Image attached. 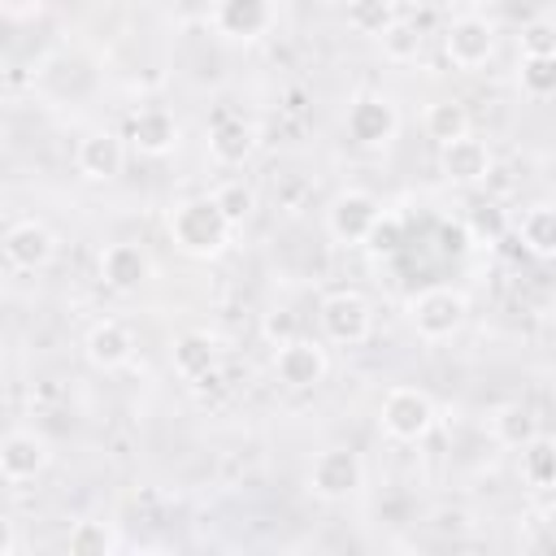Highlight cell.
I'll use <instances>...</instances> for the list:
<instances>
[{"label":"cell","mask_w":556,"mask_h":556,"mask_svg":"<svg viewBox=\"0 0 556 556\" xmlns=\"http://www.w3.org/2000/svg\"><path fill=\"white\" fill-rule=\"evenodd\" d=\"M213 200L222 204V213H226L235 226H243V222L256 213V187L243 182V178H226V182H217V187H213Z\"/></svg>","instance_id":"cell-28"},{"label":"cell","mask_w":556,"mask_h":556,"mask_svg":"<svg viewBox=\"0 0 556 556\" xmlns=\"http://www.w3.org/2000/svg\"><path fill=\"white\" fill-rule=\"evenodd\" d=\"M495 43H500V30H495V22L482 17V13H460V17H452L447 30H443V56H447L456 70H465V74L482 70V65L495 56Z\"/></svg>","instance_id":"cell-8"},{"label":"cell","mask_w":556,"mask_h":556,"mask_svg":"<svg viewBox=\"0 0 556 556\" xmlns=\"http://www.w3.org/2000/svg\"><path fill=\"white\" fill-rule=\"evenodd\" d=\"M343 135H348V143L361 148V152H382V148H391L395 135H400V109H395V100L382 96V91H361V96H352L348 109H343Z\"/></svg>","instance_id":"cell-4"},{"label":"cell","mask_w":556,"mask_h":556,"mask_svg":"<svg viewBox=\"0 0 556 556\" xmlns=\"http://www.w3.org/2000/svg\"><path fill=\"white\" fill-rule=\"evenodd\" d=\"M404 317L421 343H447L469 321V295L460 287L434 282V287H421L417 295L404 300Z\"/></svg>","instance_id":"cell-2"},{"label":"cell","mask_w":556,"mask_h":556,"mask_svg":"<svg viewBox=\"0 0 556 556\" xmlns=\"http://www.w3.org/2000/svg\"><path fill=\"white\" fill-rule=\"evenodd\" d=\"M491 169H495L491 143H486V139H478L473 130L439 148V174H443L452 187H478V182H486V178H491Z\"/></svg>","instance_id":"cell-14"},{"label":"cell","mask_w":556,"mask_h":556,"mask_svg":"<svg viewBox=\"0 0 556 556\" xmlns=\"http://www.w3.org/2000/svg\"><path fill=\"white\" fill-rule=\"evenodd\" d=\"M469 230H473V239H500L504 235V208L500 204H478L469 213Z\"/></svg>","instance_id":"cell-32"},{"label":"cell","mask_w":556,"mask_h":556,"mask_svg":"<svg viewBox=\"0 0 556 556\" xmlns=\"http://www.w3.org/2000/svg\"><path fill=\"white\" fill-rule=\"evenodd\" d=\"M317 326H321V339L326 343H334V348H361L374 334V308H369V300L361 291L339 287V291H326L321 295Z\"/></svg>","instance_id":"cell-6"},{"label":"cell","mask_w":556,"mask_h":556,"mask_svg":"<svg viewBox=\"0 0 556 556\" xmlns=\"http://www.w3.org/2000/svg\"><path fill=\"white\" fill-rule=\"evenodd\" d=\"M261 334H265V343H269V348H282V343H291V339L300 334V321H295V313H291V308H274V313H265Z\"/></svg>","instance_id":"cell-30"},{"label":"cell","mask_w":556,"mask_h":556,"mask_svg":"<svg viewBox=\"0 0 556 556\" xmlns=\"http://www.w3.org/2000/svg\"><path fill=\"white\" fill-rule=\"evenodd\" d=\"M165 230H169V239H174V248L182 256H191V261H217L230 248V239H235L239 226L222 213V204L208 191V195H182V200H174L169 213H165Z\"/></svg>","instance_id":"cell-1"},{"label":"cell","mask_w":556,"mask_h":556,"mask_svg":"<svg viewBox=\"0 0 556 556\" xmlns=\"http://www.w3.org/2000/svg\"><path fill=\"white\" fill-rule=\"evenodd\" d=\"M52 256H56V235H52L48 222H39V217H17V222L4 230V261H9V269H17V274H39V269L52 265Z\"/></svg>","instance_id":"cell-13"},{"label":"cell","mask_w":556,"mask_h":556,"mask_svg":"<svg viewBox=\"0 0 556 556\" xmlns=\"http://www.w3.org/2000/svg\"><path fill=\"white\" fill-rule=\"evenodd\" d=\"M517 478L530 491H556V439L552 434H534L517 452Z\"/></svg>","instance_id":"cell-21"},{"label":"cell","mask_w":556,"mask_h":556,"mask_svg":"<svg viewBox=\"0 0 556 556\" xmlns=\"http://www.w3.org/2000/svg\"><path fill=\"white\" fill-rule=\"evenodd\" d=\"M304 486L321 504H343V500L361 495L365 491V460H361V452H352L343 443L321 447L308 460V469H304Z\"/></svg>","instance_id":"cell-3"},{"label":"cell","mask_w":556,"mask_h":556,"mask_svg":"<svg viewBox=\"0 0 556 556\" xmlns=\"http://www.w3.org/2000/svg\"><path fill=\"white\" fill-rule=\"evenodd\" d=\"M365 248H369L374 256H395V252L404 248V217L391 213V208H382V217H378V226L369 230Z\"/></svg>","instance_id":"cell-29"},{"label":"cell","mask_w":556,"mask_h":556,"mask_svg":"<svg viewBox=\"0 0 556 556\" xmlns=\"http://www.w3.org/2000/svg\"><path fill=\"white\" fill-rule=\"evenodd\" d=\"M65 552H74V556H109V552H117V534L104 521H74L65 530Z\"/></svg>","instance_id":"cell-26"},{"label":"cell","mask_w":556,"mask_h":556,"mask_svg":"<svg viewBox=\"0 0 556 556\" xmlns=\"http://www.w3.org/2000/svg\"><path fill=\"white\" fill-rule=\"evenodd\" d=\"M517 87L526 100H556V56H521Z\"/></svg>","instance_id":"cell-25"},{"label":"cell","mask_w":556,"mask_h":556,"mask_svg":"<svg viewBox=\"0 0 556 556\" xmlns=\"http://www.w3.org/2000/svg\"><path fill=\"white\" fill-rule=\"evenodd\" d=\"M421 130H426V139H434L443 148L460 135H469V109L460 100H430L421 113Z\"/></svg>","instance_id":"cell-23"},{"label":"cell","mask_w":556,"mask_h":556,"mask_svg":"<svg viewBox=\"0 0 556 556\" xmlns=\"http://www.w3.org/2000/svg\"><path fill=\"white\" fill-rule=\"evenodd\" d=\"M126 152H130L126 135H117V130H109V126H96V130H87V135L78 139V148H74V169H78L87 182H113V178H122V169H126Z\"/></svg>","instance_id":"cell-12"},{"label":"cell","mask_w":556,"mask_h":556,"mask_svg":"<svg viewBox=\"0 0 556 556\" xmlns=\"http://www.w3.org/2000/svg\"><path fill=\"white\" fill-rule=\"evenodd\" d=\"M148 278H152V256L139 243L117 239V243H104L100 248V282L109 291H122L126 295V291H139Z\"/></svg>","instance_id":"cell-18"},{"label":"cell","mask_w":556,"mask_h":556,"mask_svg":"<svg viewBox=\"0 0 556 556\" xmlns=\"http://www.w3.org/2000/svg\"><path fill=\"white\" fill-rule=\"evenodd\" d=\"M217 339L208 330H182L174 343H169V369L182 378V382H204L213 369H217Z\"/></svg>","instance_id":"cell-19"},{"label":"cell","mask_w":556,"mask_h":556,"mask_svg":"<svg viewBox=\"0 0 556 556\" xmlns=\"http://www.w3.org/2000/svg\"><path fill=\"white\" fill-rule=\"evenodd\" d=\"M178 139H182V126H178V117H174L169 109H161V104L135 109L130 122H126V143H130L139 156H169V152L178 148Z\"/></svg>","instance_id":"cell-15"},{"label":"cell","mask_w":556,"mask_h":556,"mask_svg":"<svg viewBox=\"0 0 556 556\" xmlns=\"http://www.w3.org/2000/svg\"><path fill=\"white\" fill-rule=\"evenodd\" d=\"M434 417H439V413H434L430 391L408 387V382L382 391V400H378V430H382L391 443H421V439L434 430Z\"/></svg>","instance_id":"cell-5"},{"label":"cell","mask_w":556,"mask_h":556,"mask_svg":"<svg viewBox=\"0 0 556 556\" xmlns=\"http://www.w3.org/2000/svg\"><path fill=\"white\" fill-rule=\"evenodd\" d=\"M543 530H547V539L556 543V500H552V504L543 508Z\"/></svg>","instance_id":"cell-34"},{"label":"cell","mask_w":556,"mask_h":556,"mask_svg":"<svg viewBox=\"0 0 556 556\" xmlns=\"http://www.w3.org/2000/svg\"><path fill=\"white\" fill-rule=\"evenodd\" d=\"M486 430H491V439H495L500 447H513V452H521L534 434H543V430H539V417H534L526 404H500V408L491 413Z\"/></svg>","instance_id":"cell-22"},{"label":"cell","mask_w":556,"mask_h":556,"mask_svg":"<svg viewBox=\"0 0 556 556\" xmlns=\"http://www.w3.org/2000/svg\"><path fill=\"white\" fill-rule=\"evenodd\" d=\"M0 556H17V530H13V521H4V534H0Z\"/></svg>","instance_id":"cell-33"},{"label":"cell","mask_w":556,"mask_h":556,"mask_svg":"<svg viewBox=\"0 0 556 556\" xmlns=\"http://www.w3.org/2000/svg\"><path fill=\"white\" fill-rule=\"evenodd\" d=\"M378 43H382V56H387L391 65H413V61L421 56V43H426V35H421L413 22L395 17V22H391V30H387Z\"/></svg>","instance_id":"cell-27"},{"label":"cell","mask_w":556,"mask_h":556,"mask_svg":"<svg viewBox=\"0 0 556 556\" xmlns=\"http://www.w3.org/2000/svg\"><path fill=\"white\" fill-rule=\"evenodd\" d=\"M48 465H52V443H48L39 430L13 426V430L4 434V443H0V478H4L9 486L35 482Z\"/></svg>","instance_id":"cell-11"},{"label":"cell","mask_w":556,"mask_h":556,"mask_svg":"<svg viewBox=\"0 0 556 556\" xmlns=\"http://www.w3.org/2000/svg\"><path fill=\"white\" fill-rule=\"evenodd\" d=\"M382 217V200L365 187H343L330 204H326V235L343 248H365L369 230Z\"/></svg>","instance_id":"cell-7"},{"label":"cell","mask_w":556,"mask_h":556,"mask_svg":"<svg viewBox=\"0 0 556 556\" xmlns=\"http://www.w3.org/2000/svg\"><path fill=\"white\" fill-rule=\"evenodd\" d=\"M395 17H400L395 0H348V4H343V22H348V30L365 35V39H382V35L391 30Z\"/></svg>","instance_id":"cell-24"},{"label":"cell","mask_w":556,"mask_h":556,"mask_svg":"<svg viewBox=\"0 0 556 556\" xmlns=\"http://www.w3.org/2000/svg\"><path fill=\"white\" fill-rule=\"evenodd\" d=\"M330 374V356L321 348V339H308V334H295L291 343L274 348V378L291 391H313L321 387Z\"/></svg>","instance_id":"cell-10"},{"label":"cell","mask_w":556,"mask_h":556,"mask_svg":"<svg viewBox=\"0 0 556 556\" xmlns=\"http://www.w3.org/2000/svg\"><path fill=\"white\" fill-rule=\"evenodd\" d=\"M208 26L226 43H256L278 26V9L274 0H213Z\"/></svg>","instance_id":"cell-9"},{"label":"cell","mask_w":556,"mask_h":556,"mask_svg":"<svg viewBox=\"0 0 556 556\" xmlns=\"http://www.w3.org/2000/svg\"><path fill=\"white\" fill-rule=\"evenodd\" d=\"M208 156H213V165H222V169H243L252 156H256V143H261V135H256V126L248 122V117H235V113H226V117H217L213 126H208Z\"/></svg>","instance_id":"cell-17"},{"label":"cell","mask_w":556,"mask_h":556,"mask_svg":"<svg viewBox=\"0 0 556 556\" xmlns=\"http://www.w3.org/2000/svg\"><path fill=\"white\" fill-rule=\"evenodd\" d=\"M521 56H556V26L552 22L521 26Z\"/></svg>","instance_id":"cell-31"},{"label":"cell","mask_w":556,"mask_h":556,"mask_svg":"<svg viewBox=\"0 0 556 556\" xmlns=\"http://www.w3.org/2000/svg\"><path fill=\"white\" fill-rule=\"evenodd\" d=\"M517 239L530 256L556 261V200H534L517 217Z\"/></svg>","instance_id":"cell-20"},{"label":"cell","mask_w":556,"mask_h":556,"mask_svg":"<svg viewBox=\"0 0 556 556\" xmlns=\"http://www.w3.org/2000/svg\"><path fill=\"white\" fill-rule=\"evenodd\" d=\"M83 356H87L91 369L113 374V369L130 365V356H135V330L126 321H117V317H100L83 334Z\"/></svg>","instance_id":"cell-16"}]
</instances>
